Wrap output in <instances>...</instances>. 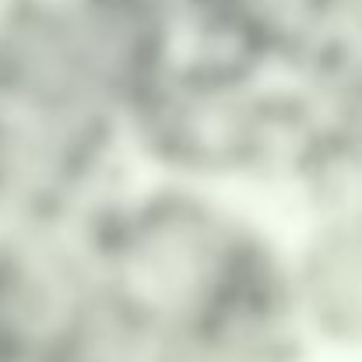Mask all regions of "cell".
I'll use <instances>...</instances> for the list:
<instances>
[{"instance_id":"6da1fadb","label":"cell","mask_w":362,"mask_h":362,"mask_svg":"<svg viewBox=\"0 0 362 362\" xmlns=\"http://www.w3.org/2000/svg\"><path fill=\"white\" fill-rule=\"evenodd\" d=\"M288 281L306 338L362 341V204L327 208L296 257Z\"/></svg>"}]
</instances>
